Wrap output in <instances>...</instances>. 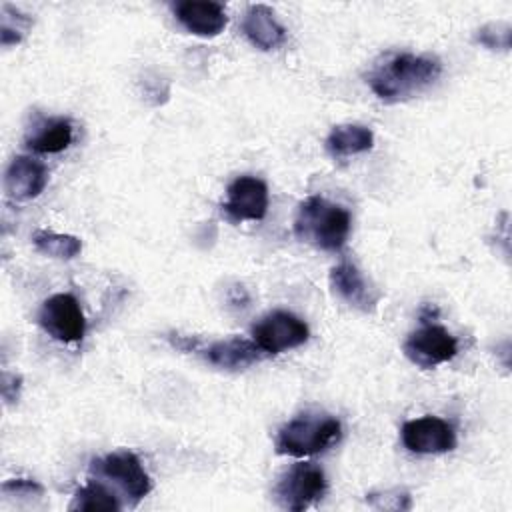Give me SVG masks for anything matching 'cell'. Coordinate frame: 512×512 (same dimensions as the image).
Listing matches in <instances>:
<instances>
[{
    "label": "cell",
    "instance_id": "1",
    "mask_svg": "<svg viewBox=\"0 0 512 512\" xmlns=\"http://www.w3.org/2000/svg\"><path fill=\"white\" fill-rule=\"evenodd\" d=\"M440 74L442 64L438 58L400 52L378 62L366 74V82L380 100L402 102L426 90L438 80Z\"/></svg>",
    "mask_w": 512,
    "mask_h": 512
},
{
    "label": "cell",
    "instance_id": "2",
    "mask_svg": "<svg viewBox=\"0 0 512 512\" xmlns=\"http://www.w3.org/2000/svg\"><path fill=\"white\" fill-rule=\"evenodd\" d=\"M350 212L324 196H308L294 218V236L318 250L338 252L350 234Z\"/></svg>",
    "mask_w": 512,
    "mask_h": 512
},
{
    "label": "cell",
    "instance_id": "3",
    "mask_svg": "<svg viewBox=\"0 0 512 512\" xmlns=\"http://www.w3.org/2000/svg\"><path fill=\"white\" fill-rule=\"evenodd\" d=\"M342 424L328 414H298L288 420L276 434L274 446L278 454L306 458L328 450L340 440Z\"/></svg>",
    "mask_w": 512,
    "mask_h": 512
},
{
    "label": "cell",
    "instance_id": "4",
    "mask_svg": "<svg viewBox=\"0 0 512 512\" xmlns=\"http://www.w3.org/2000/svg\"><path fill=\"white\" fill-rule=\"evenodd\" d=\"M168 342L178 350L198 354L208 364L222 370H244L266 356V352H262L254 340H246L240 336L202 344L198 338H192V336L170 334Z\"/></svg>",
    "mask_w": 512,
    "mask_h": 512
},
{
    "label": "cell",
    "instance_id": "5",
    "mask_svg": "<svg viewBox=\"0 0 512 512\" xmlns=\"http://www.w3.org/2000/svg\"><path fill=\"white\" fill-rule=\"evenodd\" d=\"M90 470L110 480L126 498L128 506H136L152 490V480L140 458L130 450L110 452L90 462Z\"/></svg>",
    "mask_w": 512,
    "mask_h": 512
},
{
    "label": "cell",
    "instance_id": "6",
    "mask_svg": "<svg viewBox=\"0 0 512 512\" xmlns=\"http://www.w3.org/2000/svg\"><path fill=\"white\" fill-rule=\"evenodd\" d=\"M326 492V476L314 462L294 464L276 484V504L290 512H304Z\"/></svg>",
    "mask_w": 512,
    "mask_h": 512
},
{
    "label": "cell",
    "instance_id": "7",
    "mask_svg": "<svg viewBox=\"0 0 512 512\" xmlns=\"http://www.w3.org/2000/svg\"><path fill=\"white\" fill-rule=\"evenodd\" d=\"M310 336L308 324L292 312L274 310L252 326V340L266 354H280L302 346Z\"/></svg>",
    "mask_w": 512,
    "mask_h": 512
},
{
    "label": "cell",
    "instance_id": "8",
    "mask_svg": "<svg viewBox=\"0 0 512 512\" xmlns=\"http://www.w3.org/2000/svg\"><path fill=\"white\" fill-rule=\"evenodd\" d=\"M38 324L58 342H78L86 334V318L76 296L62 292L46 298L38 310Z\"/></svg>",
    "mask_w": 512,
    "mask_h": 512
},
{
    "label": "cell",
    "instance_id": "9",
    "mask_svg": "<svg viewBox=\"0 0 512 512\" xmlns=\"http://www.w3.org/2000/svg\"><path fill=\"white\" fill-rule=\"evenodd\" d=\"M402 352L418 368L430 370L458 354V340L446 328L426 320L418 330L408 334Z\"/></svg>",
    "mask_w": 512,
    "mask_h": 512
},
{
    "label": "cell",
    "instance_id": "10",
    "mask_svg": "<svg viewBox=\"0 0 512 512\" xmlns=\"http://www.w3.org/2000/svg\"><path fill=\"white\" fill-rule=\"evenodd\" d=\"M402 444L414 454H444L456 448L454 428L438 416H422L404 422Z\"/></svg>",
    "mask_w": 512,
    "mask_h": 512
},
{
    "label": "cell",
    "instance_id": "11",
    "mask_svg": "<svg viewBox=\"0 0 512 512\" xmlns=\"http://www.w3.org/2000/svg\"><path fill=\"white\" fill-rule=\"evenodd\" d=\"M222 210L236 222L262 220L268 212V186L256 176H238L226 190Z\"/></svg>",
    "mask_w": 512,
    "mask_h": 512
},
{
    "label": "cell",
    "instance_id": "12",
    "mask_svg": "<svg viewBox=\"0 0 512 512\" xmlns=\"http://www.w3.org/2000/svg\"><path fill=\"white\" fill-rule=\"evenodd\" d=\"M330 286L340 300L360 312H374L380 302V292L350 262H340L330 270Z\"/></svg>",
    "mask_w": 512,
    "mask_h": 512
},
{
    "label": "cell",
    "instance_id": "13",
    "mask_svg": "<svg viewBox=\"0 0 512 512\" xmlns=\"http://www.w3.org/2000/svg\"><path fill=\"white\" fill-rule=\"evenodd\" d=\"M48 184V168L32 156H14L4 172V190L12 200L26 202L44 192Z\"/></svg>",
    "mask_w": 512,
    "mask_h": 512
},
{
    "label": "cell",
    "instance_id": "14",
    "mask_svg": "<svg viewBox=\"0 0 512 512\" xmlns=\"http://www.w3.org/2000/svg\"><path fill=\"white\" fill-rule=\"evenodd\" d=\"M176 20L192 34L202 38L218 36L228 22L226 10L218 2L210 0H182L174 4Z\"/></svg>",
    "mask_w": 512,
    "mask_h": 512
},
{
    "label": "cell",
    "instance_id": "15",
    "mask_svg": "<svg viewBox=\"0 0 512 512\" xmlns=\"http://www.w3.org/2000/svg\"><path fill=\"white\" fill-rule=\"evenodd\" d=\"M242 32L260 50H276L286 42V28L266 4L248 6L242 18Z\"/></svg>",
    "mask_w": 512,
    "mask_h": 512
},
{
    "label": "cell",
    "instance_id": "16",
    "mask_svg": "<svg viewBox=\"0 0 512 512\" xmlns=\"http://www.w3.org/2000/svg\"><path fill=\"white\" fill-rule=\"evenodd\" d=\"M72 136L74 130L68 118H48L42 120L26 138V146L38 154H56L70 146Z\"/></svg>",
    "mask_w": 512,
    "mask_h": 512
},
{
    "label": "cell",
    "instance_id": "17",
    "mask_svg": "<svg viewBox=\"0 0 512 512\" xmlns=\"http://www.w3.org/2000/svg\"><path fill=\"white\" fill-rule=\"evenodd\" d=\"M374 144V134L362 124H338L326 136V150L334 158H346L368 152Z\"/></svg>",
    "mask_w": 512,
    "mask_h": 512
},
{
    "label": "cell",
    "instance_id": "18",
    "mask_svg": "<svg viewBox=\"0 0 512 512\" xmlns=\"http://www.w3.org/2000/svg\"><path fill=\"white\" fill-rule=\"evenodd\" d=\"M122 508V502L118 500V496L106 488L104 484H100L98 480H90L88 484L80 486L74 496L72 502L68 504V510H112L118 512Z\"/></svg>",
    "mask_w": 512,
    "mask_h": 512
},
{
    "label": "cell",
    "instance_id": "19",
    "mask_svg": "<svg viewBox=\"0 0 512 512\" xmlns=\"http://www.w3.org/2000/svg\"><path fill=\"white\" fill-rule=\"evenodd\" d=\"M32 244H34V248L40 254L56 258V260H72L82 250L80 238H76L72 234L52 232V230H38V232H34Z\"/></svg>",
    "mask_w": 512,
    "mask_h": 512
},
{
    "label": "cell",
    "instance_id": "20",
    "mask_svg": "<svg viewBox=\"0 0 512 512\" xmlns=\"http://www.w3.org/2000/svg\"><path fill=\"white\" fill-rule=\"evenodd\" d=\"M30 26V18L14 10L12 6H2V26H0V42L2 46H12L18 44L24 36V32Z\"/></svg>",
    "mask_w": 512,
    "mask_h": 512
},
{
    "label": "cell",
    "instance_id": "21",
    "mask_svg": "<svg viewBox=\"0 0 512 512\" xmlns=\"http://www.w3.org/2000/svg\"><path fill=\"white\" fill-rule=\"evenodd\" d=\"M476 42L490 48V50H508L512 40V28L506 22L486 24L476 32Z\"/></svg>",
    "mask_w": 512,
    "mask_h": 512
},
{
    "label": "cell",
    "instance_id": "22",
    "mask_svg": "<svg viewBox=\"0 0 512 512\" xmlns=\"http://www.w3.org/2000/svg\"><path fill=\"white\" fill-rule=\"evenodd\" d=\"M366 502L374 510H410L412 498L406 490H384V492H370L366 494Z\"/></svg>",
    "mask_w": 512,
    "mask_h": 512
},
{
    "label": "cell",
    "instance_id": "23",
    "mask_svg": "<svg viewBox=\"0 0 512 512\" xmlns=\"http://www.w3.org/2000/svg\"><path fill=\"white\" fill-rule=\"evenodd\" d=\"M2 494L4 496L32 498V496H42L44 488L38 482L30 480V478H12V480H6L2 484Z\"/></svg>",
    "mask_w": 512,
    "mask_h": 512
},
{
    "label": "cell",
    "instance_id": "24",
    "mask_svg": "<svg viewBox=\"0 0 512 512\" xmlns=\"http://www.w3.org/2000/svg\"><path fill=\"white\" fill-rule=\"evenodd\" d=\"M20 386H22V378L16 376V374H10V372H2V398L12 404L14 400H18V394H20Z\"/></svg>",
    "mask_w": 512,
    "mask_h": 512
}]
</instances>
